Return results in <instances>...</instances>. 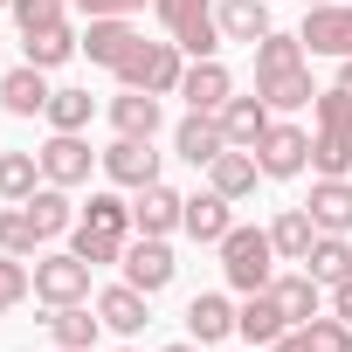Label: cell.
<instances>
[{
  "label": "cell",
  "instance_id": "1",
  "mask_svg": "<svg viewBox=\"0 0 352 352\" xmlns=\"http://www.w3.org/2000/svg\"><path fill=\"white\" fill-rule=\"evenodd\" d=\"M311 173H324V180L352 173V90L345 83L311 97Z\"/></svg>",
  "mask_w": 352,
  "mask_h": 352
},
{
  "label": "cell",
  "instance_id": "2",
  "mask_svg": "<svg viewBox=\"0 0 352 352\" xmlns=\"http://www.w3.org/2000/svg\"><path fill=\"white\" fill-rule=\"evenodd\" d=\"M111 76H118L124 90H152V97H180V76H187V49L173 42V35H166V42H145V35H138V42H131V56H124V63H118Z\"/></svg>",
  "mask_w": 352,
  "mask_h": 352
},
{
  "label": "cell",
  "instance_id": "3",
  "mask_svg": "<svg viewBox=\"0 0 352 352\" xmlns=\"http://www.w3.org/2000/svg\"><path fill=\"white\" fill-rule=\"evenodd\" d=\"M221 276H228V290H270L276 283V242H270V228H228L221 235Z\"/></svg>",
  "mask_w": 352,
  "mask_h": 352
},
{
  "label": "cell",
  "instance_id": "4",
  "mask_svg": "<svg viewBox=\"0 0 352 352\" xmlns=\"http://www.w3.org/2000/svg\"><path fill=\"white\" fill-rule=\"evenodd\" d=\"M152 14H159V28L180 42L194 63H201V56H221V21H214V0H152Z\"/></svg>",
  "mask_w": 352,
  "mask_h": 352
},
{
  "label": "cell",
  "instance_id": "5",
  "mask_svg": "<svg viewBox=\"0 0 352 352\" xmlns=\"http://www.w3.org/2000/svg\"><path fill=\"white\" fill-rule=\"evenodd\" d=\"M35 297L56 311V304H90V263L76 249H42L35 256Z\"/></svg>",
  "mask_w": 352,
  "mask_h": 352
},
{
  "label": "cell",
  "instance_id": "6",
  "mask_svg": "<svg viewBox=\"0 0 352 352\" xmlns=\"http://www.w3.org/2000/svg\"><path fill=\"white\" fill-rule=\"evenodd\" d=\"M256 166H263V180H297V173L311 166V131L276 118V124L256 138Z\"/></svg>",
  "mask_w": 352,
  "mask_h": 352
},
{
  "label": "cell",
  "instance_id": "7",
  "mask_svg": "<svg viewBox=\"0 0 352 352\" xmlns=\"http://www.w3.org/2000/svg\"><path fill=\"white\" fill-rule=\"evenodd\" d=\"M297 42H304V56H331V63H345V56H352V8H345V0L304 8V28H297Z\"/></svg>",
  "mask_w": 352,
  "mask_h": 352
},
{
  "label": "cell",
  "instance_id": "8",
  "mask_svg": "<svg viewBox=\"0 0 352 352\" xmlns=\"http://www.w3.org/2000/svg\"><path fill=\"white\" fill-rule=\"evenodd\" d=\"M97 166H104V180H111V187H131V194L159 180V152H152V138H111Z\"/></svg>",
  "mask_w": 352,
  "mask_h": 352
},
{
  "label": "cell",
  "instance_id": "9",
  "mask_svg": "<svg viewBox=\"0 0 352 352\" xmlns=\"http://www.w3.org/2000/svg\"><path fill=\"white\" fill-rule=\"evenodd\" d=\"M97 159H104V152H90L83 131H49V145H42V180H56V187H83Z\"/></svg>",
  "mask_w": 352,
  "mask_h": 352
},
{
  "label": "cell",
  "instance_id": "10",
  "mask_svg": "<svg viewBox=\"0 0 352 352\" xmlns=\"http://www.w3.org/2000/svg\"><path fill=\"white\" fill-rule=\"evenodd\" d=\"M173 249H166V235H138V242H124V283H138L145 297H159L166 283H173Z\"/></svg>",
  "mask_w": 352,
  "mask_h": 352
},
{
  "label": "cell",
  "instance_id": "11",
  "mask_svg": "<svg viewBox=\"0 0 352 352\" xmlns=\"http://www.w3.org/2000/svg\"><path fill=\"white\" fill-rule=\"evenodd\" d=\"M173 152H180L187 166H214V159L228 152V131H221V118H214V111H187L180 124H173Z\"/></svg>",
  "mask_w": 352,
  "mask_h": 352
},
{
  "label": "cell",
  "instance_id": "12",
  "mask_svg": "<svg viewBox=\"0 0 352 352\" xmlns=\"http://www.w3.org/2000/svg\"><path fill=\"white\" fill-rule=\"evenodd\" d=\"M311 221H318V235H352V173H338V180H311Z\"/></svg>",
  "mask_w": 352,
  "mask_h": 352
},
{
  "label": "cell",
  "instance_id": "13",
  "mask_svg": "<svg viewBox=\"0 0 352 352\" xmlns=\"http://www.w3.org/2000/svg\"><path fill=\"white\" fill-rule=\"evenodd\" d=\"M283 331H290V318H283L276 290H249V297L235 304V338H249V345H276Z\"/></svg>",
  "mask_w": 352,
  "mask_h": 352
},
{
  "label": "cell",
  "instance_id": "14",
  "mask_svg": "<svg viewBox=\"0 0 352 352\" xmlns=\"http://www.w3.org/2000/svg\"><path fill=\"white\" fill-rule=\"evenodd\" d=\"M180 208H187V194H173L166 180H152V187L131 194V228L138 235H173L180 228Z\"/></svg>",
  "mask_w": 352,
  "mask_h": 352
},
{
  "label": "cell",
  "instance_id": "15",
  "mask_svg": "<svg viewBox=\"0 0 352 352\" xmlns=\"http://www.w3.org/2000/svg\"><path fill=\"white\" fill-rule=\"evenodd\" d=\"M49 69H35V63H21V69H8L0 76V111L8 118H42L49 111Z\"/></svg>",
  "mask_w": 352,
  "mask_h": 352
},
{
  "label": "cell",
  "instance_id": "16",
  "mask_svg": "<svg viewBox=\"0 0 352 352\" xmlns=\"http://www.w3.org/2000/svg\"><path fill=\"white\" fill-rule=\"evenodd\" d=\"M131 42H138L131 14H97V21L83 28V56H90L97 69H118V63L131 56Z\"/></svg>",
  "mask_w": 352,
  "mask_h": 352
},
{
  "label": "cell",
  "instance_id": "17",
  "mask_svg": "<svg viewBox=\"0 0 352 352\" xmlns=\"http://www.w3.org/2000/svg\"><path fill=\"white\" fill-rule=\"evenodd\" d=\"M180 97H187V111H221V104L235 97V76L221 69V56H201V63H187Z\"/></svg>",
  "mask_w": 352,
  "mask_h": 352
},
{
  "label": "cell",
  "instance_id": "18",
  "mask_svg": "<svg viewBox=\"0 0 352 352\" xmlns=\"http://www.w3.org/2000/svg\"><path fill=\"white\" fill-rule=\"evenodd\" d=\"M111 124H118V138H159L166 104H159L152 90H118V97H111Z\"/></svg>",
  "mask_w": 352,
  "mask_h": 352
},
{
  "label": "cell",
  "instance_id": "19",
  "mask_svg": "<svg viewBox=\"0 0 352 352\" xmlns=\"http://www.w3.org/2000/svg\"><path fill=\"white\" fill-rule=\"evenodd\" d=\"M235 201H221L214 187L208 194H187V208H180V228L194 235V242H208V249H221V235L235 228V214H228Z\"/></svg>",
  "mask_w": 352,
  "mask_h": 352
},
{
  "label": "cell",
  "instance_id": "20",
  "mask_svg": "<svg viewBox=\"0 0 352 352\" xmlns=\"http://www.w3.org/2000/svg\"><path fill=\"white\" fill-rule=\"evenodd\" d=\"M214 118H221V131H228V145H242V152H256V138H263V131L276 124V111H270L263 97H228V104H221Z\"/></svg>",
  "mask_w": 352,
  "mask_h": 352
},
{
  "label": "cell",
  "instance_id": "21",
  "mask_svg": "<svg viewBox=\"0 0 352 352\" xmlns=\"http://www.w3.org/2000/svg\"><path fill=\"white\" fill-rule=\"evenodd\" d=\"M97 318H104V331L138 338V331H145V290H138V283H111V290H97Z\"/></svg>",
  "mask_w": 352,
  "mask_h": 352
},
{
  "label": "cell",
  "instance_id": "22",
  "mask_svg": "<svg viewBox=\"0 0 352 352\" xmlns=\"http://www.w3.org/2000/svg\"><path fill=\"white\" fill-rule=\"evenodd\" d=\"M187 338H194V345H221V338H235V304H228L221 290H201V297L187 304Z\"/></svg>",
  "mask_w": 352,
  "mask_h": 352
},
{
  "label": "cell",
  "instance_id": "23",
  "mask_svg": "<svg viewBox=\"0 0 352 352\" xmlns=\"http://www.w3.org/2000/svg\"><path fill=\"white\" fill-rule=\"evenodd\" d=\"M42 324H49V338H56L63 352H90V345H97V331H104L97 304H56Z\"/></svg>",
  "mask_w": 352,
  "mask_h": 352
},
{
  "label": "cell",
  "instance_id": "24",
  "mask_svg": "<svg viewBox=\"0 0 352 352\" xmlns=\"http://www.w3.org/2000/svg\"><path fill=\"white\" fill-rule=\"evenodd\" d=\"M256 180H263V166H256V152H242V145H228V152L208 166V187H214L221 201H249Z\"/></svg>",
  "mask_w": 352,
  "mask_h": 352
},
{
  "label": "cell",
  "instance_id": "25",
  "mask_svg": "<svg viewBox=\"0 0 352 352\" xmlns=\"http://www.w3.org/2000/svg\"><path fill=\"white\" fill-rule=\"evenodd\" d=\"M69 56H83V35H76L69 21H56V28H35V35H21V63H35V69H63Z\"/></svg>",
  "mask_w": 352,
  "mask_h": 352
},
{
  "label": "cell",
  "instance_id": "26",
  "mask_svg": "<svg viewBox=\"0 0 352 352\" xmlns=\"http://www.w3.org/2000/svg\"><path fill=\"white\" fill-rule=\"evenodd\" d=\"M21 208L35 214V228H42L49 242H56V235H69V228H76V214H83V208L69 201V187H56V180H42V187H35Z\"/></svg>",
  "mask_w": 352,
  "mask_h": 352
},
{
  "label": "cell",
  "instance_id": "27",
  "mask_svg": "<svg viewBox=\"0 0 352 352\" xmlns=\"http://www.w3.org/2000/svg\"><path fill=\"white\" fill-rule=\"evenodd\" d=\"M214 21H221V42H249V49L276 28V21H270V0H221Z\"/></svg>",
  "mask_w": 352,
  "mask_h": 352
},
{
  "label": "cell",
  "instance_id": "28",
  "mask_svg": "<svg viewBox=\"0 0 352 352\" xmlns=\"http://www.w3.org/2000/svg\"><path fill=\"white\" fill-rule=\"evenodd\" d=\"M270 290H276V304H283V318H290V324H311V318L324 311V283H318L311 270H290V276H276Z\"/></svg>",
  "mask_w": 352,
  "mask_h": 352
},
{
  "label": "cell",
  "instance_id": "29",
  "mask_svg": "<svg viewBox=\"0 0 352 352\" xmlns=\"http://www.w3.org/2000/svg\"><path fill=\"white\" fill-rule=\"evenodd\" d=\"M270 242H276V263H304V256H311V242H318L311 208H283V214L270 221Z\"/></svg>",
  "mask_w": 352,
  "mask_h": 352
},
{
  "label": "cell",
  "instance_id": "30",
  "mask_svg": "<svg viewBox=\"0 0 352 352\" xmlns=\"http://www.w3.org/2000/svg\"><path fill=\"white\" fill-rule=\"evenodd\" d=\"M256 97L270 104V111H304L318 90H311V63L304 69H283V76H256Z\"/></svg>",
  "mask_w": 352,
  "mask_h": 352
},
{
  "label": "cell",
  "instance_id": "31",
  "mask_svg": "<svg viewBox=\"0 0 352 352\" xmlns=\"http://www.w3.org/2000/svg\"><path fill=\"white\" fill-rule=\"evenodd\" d=\"M124 242H131V235H118V228H97V221H76V228H69V249H76L90 270H104V263H124Z\"/></svg>",
  "mask_w": 352,
  "mask_h": 352
},
{
  "label": "cell",
  "instance_id": "32",
  "mask_svg": "<svg viewBox=\"0 0 352 352\" xmlns=\"http://www.w3.org/2000/svg\"><path fill=\"white\" fill-rule=\"evenodd\" d=\"M42 242H49V235L35 228V214H28L21 201L0 208V249H8V256H21V263H28V256H42Z\"/></svg>",
  "mask_w": 352,
  "mask_h": 352
},
{
  "label": "cell",
  "instance_id": "33",
  "mask_svg": "<svg viewBox=\"0 0 352 352\" xmlns=\"http://www.w3.org/2000/svg\"><path fill=\"white\" fill-rule=\"evenodd\" d=\"M304 270H311L324 290H331V283H345V276H352V242H345V235H318V242H311V256H304Z\"/></svg>",
  "mask_w": 352,
  "mask_h": 352
},
{
  "label": "cell",
  "instance_id": "34",
  "mask_svg": "<svg viewBox=\"0 0 352 352\" xmlns=\"http://www.w3.org/2000/svg\"><path fill=\"white\" fill-rule=\"evenodd\" d=\"M42 187V152H0V201H28Z\"/></svg>",
  "mask_w": 352,
  "mask_h": 352
},
{
  "label": "cell",
  "instance_id": "35",
  "mask_svg": "<svg viewBox=\"0 0 352 352\" xmlns=\"http://www.w3.org/2000/svg\"><path fill=\"white\" fill-rule=\"evenodd\" d=\"M311 56H304V42L297 35H283V28H270L263 42H256V76H283V69H304Z\"/></svg>",
  "mask_w": 352,
  "mask_h": 352
},
{
  "label": "cell",
  "instance_id": "36",
  "mask_svg": "<svg viewBox=\"0 0 352 352\" xmlns=\"http://www.w3.org/2000/svg\"><path fill=\"white\" fill-rule=\"evenodd\" d=\"M42 118H49V131H90V118H97V104H90V90H56Z\"/></svg>",
  "mask_w": 352,
  "mask_h": 352
},
{
  "label": "cell",
  "instance_id": "37",
  "mask_svg": "<svg viewBox=\"0 0 352 352\" xmlns=\"http://www.w3.org/2000/svg\"><path fill=\"white\" fill-rule=\"evenodd\" d=\"M76 221H97V228L131 235V201H124L118 187H104V194H90V201H83V214H76Z\"/></svg>",
  "mask_w": 352,
  "mask_h": 352
},
{
  "label": "cell",
  "instance_id": "38",
  "mask_svg": "<svg viewBox=\"0 0 352 352\" xmlns=\"http://www.w3.org/2000/svg\"><path fill=\"white\" fill-rule=\"evenodd\" d=\"M21 297H35V263H21V256L0 249V318H8Z\"/></svg>",
  "mask_w": 352,
  "mask_h": 352
},
{
  "label": "cell",
  "instance_id": "39",
  "mask_svg": "<svg viewBox=\"0 0 352 352\" xmlns=\"http://www.w3.org/2000/svg\"><path fill=\"white\" fill-rule=\"evenodd\" d=\"M8 14H14V28H21V35H35V28L69 21V0H8Z\"/></svg>",
  "mask_w": 352,
  "mask_h": 352
},
{
  "label": "cell",
  "instance_id": "40",
  "mask_svg": "<svg viewBox=\"0 0 352 352\" xmlns=\"http://www.w3.org/2000/svg\"><path fill=\"white\" fill-rule=\"evenodd\" d=\"M304 345H311V352H352V324H345V318H324V311H318V318L304 324Z\"/></svg>",
  "mask_w": 352,
  "mask_h": 352
},
{
  "label": "cell",
  "instance_id": "41",
  "mask_svg": "<svg viewBox=\"0 0 352 352\" xmlns=\"http://www.w3.org/2000/svg\"><path fill=\"white\" fill-rule=\"evenodd\" d=\"M76 8H83V14L97 21V14H138V8H145V0H76Z\"/></svg>",
  "mask_w": 352,
  "mask_h": 352
},
{
  "label": "cell",
  "instance_id": "42",
  "mask_svg": "<svg viewBox=\"0 0 352 352\" xmlns=\"http://www.w3.org/2000/svg\"><path fill=\"white\" fill-rule=\"evenodd\" d=\"M331 318H345V324H352V276H345V283H331Z\"/></svg>",
  "mask_w": 352,
  "mask_h": 352
},
{
  "label": "cell",
  "instance_id": "43",
  "mask_svg": "<svg viewBox=\"0 0 352 352\" xmlns=\"http://www.w3.org/2000/svg\"><path fill=\"white\" fill-rule=\"evenodd\" d=\"M270 352H311V345H304V324H290V331H283V338H276Z\"/></svg>",
  "mask_w": 352,
  "mask_h": 352
},
{
  "label": "cell",
  "instance_id": "44",
  "mask_svg": "<svg viewBox=\"0 0 352 352\" xmlns=\"http://www.w3.org/2000/svg\"><path fill=\"white\" fill-rule=\"evenodd\" d=\"M338 83H345V90H352V56H345V63H338Z\"/></svg>",
  "mask_w": 352,
  "mask_h": 352
},
{
  "label": "cell",
  "instance_id": "45",
  "mask_svg": "<svg viewBox=\"0 0 352 352\" xmlns=\"http://www.w3.org/2000/svg\"><path fill=\"white\" fill-rule=\"evenodd\" d=\"M166 352H201V345H194V338H180V345H166Z\"/></svg>",
  "mask_w": 352,
  "mask_h": 352
},
{
  "label": "cell",
  "instance_id": "46",
  "mask_svg": "<svg viewBox=\"0 0 352 352\" xmlns=\"http://www.w3.org/2000/svg\"><path fill=\"white\" fill-rule=\"evenodd\" d=\"M304 8H324V0H304Z\"/></svg>",
  "mask_w": 352,
  "mask_h": 352
},
{
  "label": "cell",
  "instance_id": "47",
  "mask_svg": "<svg viewBox=\"0 0 352 352\" xmlns=\"http://www.w3.org/2000/svg\"><path fill=\"white\" fill-rule=\"evenodd\" d=\"M118 352H138V345H118Z\"/></svg>",
  "mask_w": 352,
  "mask_h": 352
},
{
  "label": "cell",
  "instance_id": "48",
  "mask_svg": "<svg viewBox=\"0 0 352 352\" xmlns=\"http://www.w3.org/2000/svg\"><path fill=\"white\" fill-rule=\"evenodd\" d=\"M0 8H8V0H0Z\"/></svg>",
  "mask_w": 352,
  "mask_h": 352
},
{
  "label": "cell",
  "instance_id": "49",
  "mask_svg": "<svg viewBox=\"0 0 352 352\" xmlns=\"http://www.w3.org/2000/svg\"><path fill=\"white\" fill-rule=\"evenodd\" d=\"M69 8H76V0H69Z\"/></svg>",
  "mask_w": 352,
  "mask_h": 352
},
{
  "label": "cell",
  "instance_id": "50",
  "mask_svg": "<svg viewBox=\"0 0 352 352\" xmlns=\"http://www.w3.org/2000/svg\"><path fill=\"white\" fill-rule=\"evenodd\" d=\"M0 42H8V35H0Z\"/></svg>",
  "mask_w": 352,
  "mask_h": 352
},
{
  "label": "cell",
  "instance_id": "51",
  "mask_svg": "<svg viewBox=\"0 0 352 352\" xmlns=\"http://www.w3.org/2000/svg\"><path fill=\"white\" fill-rule=\"evenodd\" d=\"M56 352H63V345H56Z\"/></svg>",
  "mask_w": 352,
  "mask_h": 352
}]
</instances>
